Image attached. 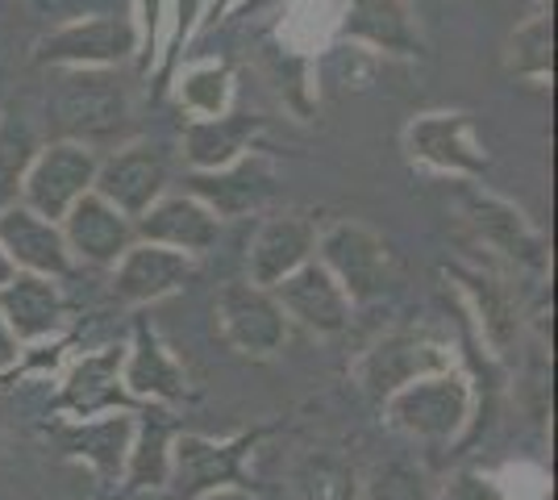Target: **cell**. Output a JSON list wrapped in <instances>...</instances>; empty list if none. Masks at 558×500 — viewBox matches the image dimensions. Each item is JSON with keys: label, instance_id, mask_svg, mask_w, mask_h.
I'll return each instance as SVG.
<instances>
[{"label": "cell", "instance_id": "obj_1", "mask_svg": "<svg viewBox=\"0 0 558 500\" xmlns=\"http://www.w3.org/2000/svg\"><path fill=\"white\" fill-rule=\"evenodd\" d=\"M471 405H475V392H471L466 376L446 367V371L421 376L392 392L384 401V413L400 434H409L417 442H454L471 422Z\"/></svg>", "mask_w": 558, "mask_h": 500}, {"label": "cell", "instance_id": "obj_2", "mask_svg": "<svg viewBox=\"0 0 558 500\" xmlns=\"http://www.w3.org/2000/svg\"><path fill=\"white\" fill-rule=\"evenodd\" d=\"M267 429H242L233 438L175 434L171 438V476L167 488L184 500H201L217 488H246V459L263 442Z\"/></svg>", "mask_w": 558, "mask_h": 500}, {"label": "cell", "instance_id": "obj_3", "mask_svg": "<svg viewBox=\"0 0 558 500\" xmlns=\"http://www.w3.org/2000/svg\"><path fill=\"white\" fill-rule=\"evenodd\" d=\"M96 155L84 143H50L34 163L25 167V180H22V196H25V209L47 221H59L68 217V209L93 192L96 180Z\"/></svg>", "mask_w": 558, "mask_h": 500}, {"label": "cell", "instance_id": "obj_4", "mask_svg": "<svg viewBox=\"0 0 558 500\" xmlns=\"http://www.w3.org/2000/svg\"><path fill=\"white\" fill-rule=\"evenodd\" d=\"M217 326L238 355L267 358L288 342V317L271 288L226 284L217 292Z\"/></svg>", "mask_w": 558, "mask_h": 500}, {"label": "cell", "instance_id": "obj_5", "mask_svg": "<svg viewBox=\"0 0 558 500\" xmlns=\"http://www.w3.org/2000/svg\"><path fill=\"white\" fill-rule=\"evenodd\" d=\"M322 267L338 280L350 305L379 296L392 276L388 246L375 239L367 225H354V221H338L322 234Z\"/></svg>", "mask_w": 558, "mask_h": 500}, {"label": "cell", "instance_id": "obj_6", "mask_svg": "<svg viewBox=\"0 0 558 500\" xmlns=\"http://www.w3.org/2000/svg\"><path fill=\"white\" fill-rule=\"evenodd\" d=\"M450 367V351L446 342L429 338V333H388L384 342H375L372 351L359 363V380L372 392L375 401H388L404 383L434 376Z\"/></svg>", "mask_w": 558, "mask_h": 500}, {"label": "cell", "instance_id": "obj_7", "mask_svg": "<svg viewBox=\"0 0 558 500\" xmlns=\"http://www.w3.org/2000/svg\"><path fill=\"white\" fill-rule=\"evenodd\" d=\"M54 118L68 134H113L117 125H125V88L100 68H75L54 93Z\"/></svg>", "mask_w": 558, "mask_h": 500}, {"label": "cell", "instance_id": "obj_8", "mask_svg": "<svg viewBox=\"0 0 558 500\" xmlns=\"http://www.w3.org/2000/svg\"><path fill=\"white\" fill-rule=\"evenodd\" d=\"M93 188L100 200H109L117 214L142 217L167 188V159L155 143H138L117 150L109 163L96 167Z\"/></svg>", "mask_w": 558, "mask_h": 500}, {"label": "cell", "instance_id": "obj_9", "mask_svg": "<svg viewBox=\"0 0 558 500\" xmlns=\"http://www.w3.org/2000/svg\"><path fill=\"white\" fill-rule=\"evenodd\" d=\"M121 358H125V346H105L71 363L54 397V413H63L71 422H88L96 413H125L130 392L121 388Z\"/></svg>", "mask_w": 558, "mask_h": 500}, {"label": "cell", "instance_id": "obj_10", "mask_svg": "<svg viewBox=\"0 0 558 500\" xmlns=\"http://www.w3.org/2000/svg\"><path fill=\"white\" fill-rule=\"evenodd\" d=\"M271 296L279 301L283 317L301 321L304 330L313 333H342L350 326V296L338 288V280L329 276L322 263H304L288 280H279L271 288Z\"/></svg>", "mask_w": 558, "mask_h": 500}, {"label": "cell", "instance_id": "obj_11", "mask_svg": "<svg viewBox=\"0 0 558 500\" xmlns=\"http://www.w3.org/2000/svg\"><path fill=\"white\" fill-rule=\"evenodd\" d=\"M54 442L68 459L88 463L100 476V484H121L130 447H134V413H109V417L54 426Z\"/></svg>", "mask_w": 558, "mask_h": 500}, {"label": "cell", "instance_id": "obj_12", "mask_svg": "<svg viewBox=\"0 0 558 500\" xmlns=\"http://www.w3.org/2000/svg\"><path fill=\"white\" fill-rule=\"evenodd\" d=\"M121 388L146 405H180L187 397V376L180 358L171 355V346L146 321L134 326V346L121 358Z\"/></svg>", "mask_w": 558, "mask_h": 500}, {"label": "cell", "instance_id": "obj_13", "mask_svg": "<svg viewBox=\"0 0 558 500\" xmlns=\"http://www.w3.org/2000/svg\"><path fill=\"white\" fill-rule=\"evenodd\" d=\"M0 251L9 255L13 271L47 276V280L71 271V251L63 242V230L47 217L29 214L25 205H9L0 214Z\"/></svg>", "mask_w": 558, "mask_h": 500}, {"label": "cell", "instance_id": "obj_14", "mask_svg": "<svg viewBox=\"0 0 558 500\" xmlns=\"http://www.w3.org/2000/svg\"><path fill=\"white\" fill-rule=\"evenodd\" d=\"M404 146L417 163L438 167V171L475 175L488 167V155L475 143V130H471L466 113H425L404 130Z\"/></svg>", "mask_w": 558, "mask_h": 500}, {"label": "cell", "instance_id": "obj_15", "mask_svg": "<svg viewBox=\"0 0 558 500\" xmlns=\"http://www.w3.org/2000/svg\"><path fill=\"white\" fill-rule=\"evenodd\" d=\"M187 276H192V255H180L171 246H155V242H134L117 259L113 292L125 305H150V301L171 296L175 288H184Z\"/></svg>", "mask_w": 558, "mask_h": 500}, {"label": "cell", "instance_id": "obj_16", "mask_svg": "<svg viewBox=\"0 0 558 500\" xmlns=\"http://www.w3.org/2000/svg\"><path fill=\"white\" fill-rule=\"evenodd\" d=\"M63 242L80 259L96 263V267H117V259L134 246V225L125 214H117L109 200L88 192L63 217Z\"/></svg>", "mask_w": 558, "mask_h": 500}, {"label": "cell", "instance_id": "obj_17", "mask_svg": "<svg viewBox=\"0 0 558 500\" xmlns=\"http://www.w3.org/2000/svg\"><path fill=\"white\" fill-rule=\"evenodd\" d=\"M138 42L134 25L125 17H88V22L63 25L43 42V59L50 63H71V68H105L121 63Z\"/></svg>", "mask_w": 558, "mask_h": 500}, {"label": "cell", "instance_id": "obj_18", "mask_svg": "<svg viewBox=\"0 0 558 500\" xmlns=\"http://www.w3.org/2000/svg\"><path fill=\"white\" fill-rule=\"evenodd\" d=\"M134 234L155 246H171L180 255H201L217 242V214L196 196H159L138 217Z\"/></svg>", "mask_w": 558, "mask_h": 500}, {"label": "cell", "instance_id": "obj_19", "mask_svg": "<svg viewBox=\"0 0 558 500\" xmlns=\"http://www.w3.org/2000/svg\"><path fill=\"white\" fill-rule=\"evenodd\" d=\"M317 246V230L304 217H271L258 225L255 242H251V284L276 288L279 280H288L296 267L313 259Z\"/></svg>", "mask_w": 558, "mask_h": 500}, {"label": "cell", "instance_id": "obj_20", "mask_svg": "<svg viewBox=\"0 0 558 500\" xmlns=\"http://www.w3.org/2000/svg\"><path fill=\"white\" fill-rule=\"evenodd\" d=\"M0 321L22 342H43L63 326V296L47 276L17 271L9 284L0 288Z\"/></svg>", "mask_w": 558, "mask_h": 500}, {"label": "cell", "instance_id": "obj_21", "mask_svg": "<svg viewBox=\"0 0 558 500\" xmlns=\"http://www.w3.org/2000/svg\"><path fill=\"white\" fill-rule=\"evenodd\" d=\"M466 221L480 230V239L496 246L500 255H509L517 263H530V267H542L546 263V246H542V234L525 217L512 209L509 200L492 196V192H466Z\"/></svg>", "mask_w": 558, "mask_h": 500}, {"label": "cell", "instance_id": "obj_22", "mask_svg": "<svg viewBox=\"0 0 558 500\" xmlns=\"http://www.w3.org/2000/svg\"><path fill=\"white\" fill-rule=\"evenodd\" d=\"M134 447H130V463H125V492H159L167 488L171 476V438L180 434L175 417L167 408H146L134 413Z\"/></svg>", "mask_w": 558, "mask_h": 500}, {"label": "cell", "instance_id": "obj_23", "mask_svg": "<svg viewBox=\"0 0 558 500\" xmlns=\"http://www.w3.org/2000/svg\"><path fill=\"white\" fill-rule=\"evenodd\" d=\"M271 192V171L263 159H233L221 171H201L192 175V196L201 205H209L213 214H246L263 205V196Z\"/></svg>", "mask_w": 558, "mask_h": 500}, {"label": "cell", "instance_id": "obj_24", "mask_svg": "<svg viewBox=\"0 0 558 500\" xmlns=\"http://www.w3.org/2000/svg\"><path fill=\"white\" fill-rule=\"evenodd\" d=\"M347 34L379 50H392V54H417L421 50V34L404 0H354Z\"/></svg>", "mask_w": 558, "mask_h": 500}, {"label": "cell", "instance_id": "obj_25", "mask_svg": "<svg viewBox=\"0 0 558 500\" xmlns=\"http://www.w3.org/2000/svg\"><path fill=\"white\" fill-rule=\"evenodd\" d=\"M292 492L296 500H363V484L347 454L304 451L292 463Z\"/></svg>", "mask_w": 558, "mask_h": 500}, {"label": "cell", "instance_id": "obj_26", "mask_svg": "<svg viewBox=\"0 0 558 500\" xmlns=\"http://www.w3.org/2000/svg\"><path fill=\"white\" fill-rule=\"evenodd\" d=\"M251 121L246 118H201L187 125L184 134V155L192 167L201 171H221L233 159H242L246 138H251Z\"/></svg>", "mask_w": 558, "mask_h": 500}, {"label": "cell", "instance_id": "obj_27", "mask_svg": "<svg viewBox=\"0 0 558 500\" xmlns=\"http://www.w3.org/2000/svg\"><path fill=\"white\" fill-rule=\"evenodd\" d=\"M187 109H196L201 118H226V105H230V75L226 68H192L184 75V88H180Z\"/></svg>", "mask_w": 558, "mask_h": 500}, {"label": "cell", "instance_id": "obj_28", "mask_svg": "<svg viewBox=\"0 0 558 500\" xmlns=\"http://www.w3.org/2000/svg\"><path fill=\"white\" fill-rule=\"evenodd\" d=\"M509 68L521 75H546L550 72V22L534 17L509 38Z\"/></svg>", "mask_w": 558, "mask_h": 500}, {"label": "cell", "instance_id": "obj_29", "mask_svg": "<svg viewBox=\"0 0 558 500\" xmlns=\"http://www.w3.org/2000/svg\"><path fill=\"white\" fill-rule=\"evenodd\" d=\"M29 134H25L17 121H4L0 125V214L9 209V200L17 196L25 180V167H29Z\"/></svg>", "mask_w": 558, "mask_h": 500}, {"label": "cell", "instance_id": "obj_30", "mask_svg": "<svg viewBox=\"0 0 558 500\" xmlns=\"http://www.w3.org/2000/svg\"><path fill=\"white\" fill-rule=\"evenodd\" d=\"M363 500H429L425 497V479H421L417 467L409 463H384L375 479L363 488Z\"/></svg>", "mask_w": 558, "mask_h": 500}, {"label": "cell", "instance_id": "obj_31", "mask_svg": "<svg viewBox=\"0 0 558 500\" xmlns=\"http://www.w3.org/2000/svg\"><path fill=\"white\" fill-rule=\"evenodd\" d=\"M442 500H505V492H500V479L480 476V472H463V476L450 479Z\"/></svg>", "mask_w": 558, "mask_h": 500}, {"label": "cell", "instance_id": "obj_32", "mask_svg": "<svg viewBox=\"0 0 558 500\" xmlns=\"http://www.w3.org/2000/svg\"><path fill=\"white\" fill-rule=\"evenodd\" d=\"M13 363H17V338H13L9 326L0 321V371H4V367H13Z\"/></svg>", "mask_w": 558, "mask_h": 500}, {"label": "cell", "instance_id": "obj_33", "mask_svg": "<svg viewBox=\"0 0 558 500\" xmlns=\"http://www.w3.org/2000/svg\"><path fill=\"white\" fill-rule=\"evenodd\" d=\"M192 17H196V0H180V22H175V38H184L192 29Z\"/></svg>", "mask_w": 558, "mask_h": 500}, {"label": "cell", "instance_id": "obj_34", "mask_svg": "<svg viewBox=\"0 0 558 500\" xmlns=\"http://www.w3.org/2000/svg\"><path fill=\"white\" fill-rule=\"evenodd\" d=\"M201 500H258L251 488H217V492H209V497H201Z\"/></svg>", "mask_w": 558, "mask_h": 500}, {"label": "cell", "instance_id": "obj_35", "mask_svg": "<svg viewBox=\"0 0 558 500\" xmlns=\"http://www.w3.org/2000/svg\"><path fill=\"white\" fill-rule=\"evenodd\" d=\"M13 276H17V271H13V263H9V255H4V251H0V288L9 284V280H13Z\"/></svg>", "mask_w": 558, "mask_h": 500}]
</instances>
